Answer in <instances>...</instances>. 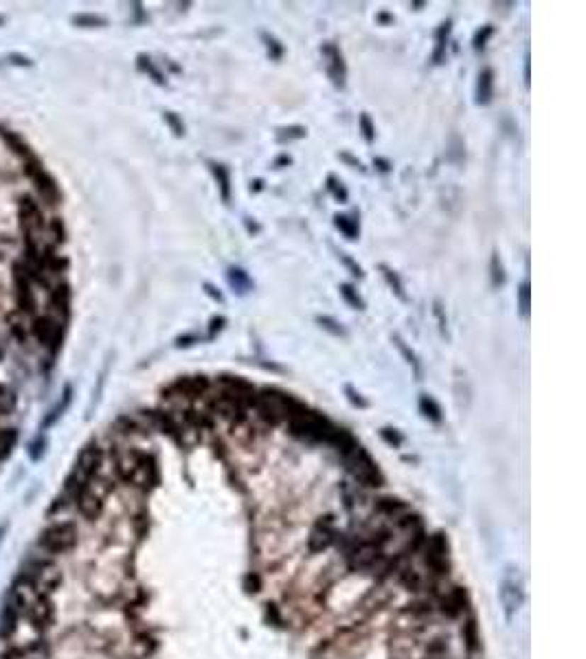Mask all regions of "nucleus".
I'll use <instances>...</instances> for the list:
<instances>
[{"label": "nucleus", "mask_w": 586, "mask_h": 659, "mask_svg": "<svg viewBox=\"0 0 586 659\" xmlns=\"http://www.w3.org/2000/svg\"><path fill=\"white\" fill-rule=\"evenodd\" d=\"M117 470L125 482L139 488H152L159 484L156 460L143 450H128L117 460Z\"/></svg>", "instance_id": "f257e3e1"}, {"label": "nucleus", "mask_w": 586, "mask_h": 659, "mask_svg": "<svg viewBox=\"0 0 586 659\" xmlns=\"http://www.w3.org/2000/svg\"><path fill=\"white\" fill-rule=\"evenodd\" d=\"M288 428H290L292 436L303 440V442H310V444L325 442V444H329L334 431H336V424L327 416L314 411V409L308 406L303 414L288 420Z\"/></svg>", "instance_id": "f03ea898"}, {"label": "nucleus", "mask_w": 586, "mask_h": 659, "mask_svg": "<svg viewBox=\"0 0 586 659\" xmlns=\"http://www.w3.org/2000/svg\"><path fill=\"white\" fill-rule=\"evenodd\" d=\"M341 458L345 460L347 470L356 477V480H358L360 484L371 486V488L385 484V477H382L378 464L371 460V455H369V453H367L363 446H360V444H356L354 448H349L347 453H343Z\"/></svg>", "instance_id": "7ed1b4c3"}, {"label": "nucleus", "mask_w": 586, "mask_h": 659, "mask_svg": "<svg viewBox=\"0 0 586 659\" xmlns=\"http://www.w3.org/2000/svg\"><path fill=\"white\" fill-rule=\"evenodd\" d=\"M101 460H103L101 448H97V446H86V448L81 450V455H79L77 464H75V472L69 477V486L73 484V488L79 492L90 480H95V477H97L99 466H101Z\"/></svg>", "instance_id": "20e7f679"}, {"label": "nucleus", "mask_w": 586, "mask_h": 659, "mask_svg": "<svg viewBox=\"0 0 586 659\" xmlns=\"http://www.w3.org/2000/svg\"><path fill=\"white\" fill-rule=\"evenodd\" d=\"M60 582H62V572L53 563H38L33 567V572H29L27 576V585L33 592V596H49L60 587Z\"/></svg>", "instance_id": "39448f33"}, {"label": "nucleus", "mask_w": 586, "mask_h": 659, "mask_svg": "<svg viewBox=\"0 0 586 659\" xmlns=\"http://www.w3.org/2000/svg\"><path fill=\"white\" fill-rule=\"evenodd\" d=\"M209 392H211V380L205 374H198V376H180L163 392V396L165 398L178 396V398H187V400H200Z\"/></svg>", "instance_id": "423d86ee"}, {"label": "nucleus", "mask_w": 586, "mask_h": 659, "mask_svg": "<svg viewBox=\"0 0 586 659\" xmlns=\"http://www.w3.org/2000/svg\"><path fill=\"white\" fill-rule=\"evenodd\" d=\"M40 543L49 554L69 552V550L75 548V543H77V528L73 524H57L42 534Z\"/></svg>", "instance_id": "0eeeda50"}, {"label": "nucleus", "mask_w": 586, "mask_h": 659, "mask_svg": "<svg viewBox=\"0 0 586 659\" xmlns=\"http://www.w3.org/2000/svg\"><path fill=\"white\" fill-rule=\"evenodd\" d=\"M77 510L90 521L97 519L103 512V492H99L93 482H88L77 492Z\"/></svg>", "instance_id": "6e6552de"}, {"label": "nucleus", "mask_w": 586, "mask_h": 659, "mask_svg": "<svg viewBox=\"0 0 586 659\" xmlns=\"http://www.w3.org/2000/svg\"><path fill=\"white\" fill-rule=\"evenodd\" d=\"M321 53L327 57V73L334 82L336 88H343L345 86V77H347V68H345V60H343V53L338 51L336 44L327 42L321 47Z\"/></svg>", "instance_id": "1a4fd4ad"}, {"label": "nucleus", "mask_w": 586, "mask_h": 659, "mask_svg": "<svg viewBox=\"0 0 586 659\" xmlns=\"http://www.w3.org/2000/svg\"><path fill=\"white\" fill-rule=\"evenodd\" d=\"M53 618H55V609H53L49 596H35L29 604L31 624L38 626V628H47V626H51Z\"/></svg>", "instance_id": "9d476101"}, {"label": "nucleus", "mask_w": 586, "mask_h": 659, "mask_svg": "<svg viewBox=\"0 0 586 659\" xmlns=\"http://www.w3.org/2000/svg\"><path fill=\"white\" fill-rule=\"evenodd\" d=\"M448 560V543L441 534H435L426 545V563L435 574H444V567Z\"/></svg>", "instance_id": "9b49d317"}, {"label": "nucleus", "mask_w": 586, "mask_h": 659, "mask_svg": "<svg viewBox=\"0 0 586 659\" xmlns=\"http://www.w3.org/2000/svg\"><path fill=\"white\" fill-rule=\"evenodd\" d=\"M29 174H31V178L35 180L38 192L42 194V198L49 200L51 204H55V200H57V187H55V183H53V178H51L47 172H44L38 163H35V165L29 163Z\"/></svg>", "instance_id": "f8f14e48"}, {"label": "nucleus", "mask_w": 586, "mask_h": 659, "mask_svg": "<svg viewBox=\"0 0 586 659\" xmlns=\"http://www.w3.org/2000/svg\"><path fill=\"white\" fill-rule=\"evenodd\" d=\"M55 330H57V326H55L53 319H49V316H40V319L33 323V332H35V336H38V340H40L42 345L57 343L60 334H55Z\"/></svg>", "instance_id": "ddd939ff"}, {"label": "nucleus", "mask_w": 586, "mask_h": 659, "mask_svg": "<svg viewBox=\"0 0 586 659\" xmlns=\"http://www.w3.org/2000/svg\"><path fill=\"white\" fill-rule=\"evenodd\" d=\"M492 93H494V71L485 66L481 68L479 79H477V104L488 106L492 101Z\"/></svg>", "instance_id": "4468645a"}, {"label": "nucleus", "mask_w": 586, "mask_h": 659, "mask_svg": "<svg viewBox=\"0 0 586 659\" xmlns=\"http://www.w3.org/2000/svg\"><path fill=\"white\" fill-rule=\"evenodd\" d=\"M20 218H22V229H25L29 236L42 226L40 211L35 209V204L29 198H25V200H22V204H20Z\"/></svg>", "instance_id": "2eb2a0df"}, {"label": "nucleus", "mask_w": 586, "mask_h": 659, "mask_svg": "<svg viewBox=\"0 0 586 659\" xmlns=\"http://www.w3.org/2000/svg\"><path fill=\"white\" fill-rule=\"evenodd\" d=\"M227 279H229V286L237 292V294H246L253 290V279L249 277V272L244 268H237V266H231L227 270Z\"/></svg>", "instance_id": "dca6fc26"}, {"label": "nucleus", "mask_w": 586, "mask_h": 659, "mask_svg": "<svg viewBox=\"0 0 586 659\" xmlns=\"http://www.w3.org/2000/svg\"><path fill=\"white\" fill-rule=\"evenodd\" d=\"M209 167H211V174L215 176V183L220 187V196L224 202L231 200V174H229V167L222 165V163H213L209 161Z\"/></svg>", "instance_id": "f3484780"}, {"label": "nucleus", "mask_w": 586, "mask_h": 659, "mask_svg": "<svg viewBox=\"0 0 586 659\" xmlns=\"http://www.w3.org/2000/svg\"><path fill=\"white\" fill-rule=\"evenodd\" d=\"M20 602L16 600H9L7 604H5V609H3V616H0V633L5 635V638H9V635L16 631V624H18V616H20V607H18Z\"/></svg>", "instance_id": "a211bd4d"}, {"label": "nucleus", "mask_w": 586, "mask_h": 659, "mask_svg": "<svg viewBox=\"0 0 586 659\" xmlns=\"http://www.w3.org/2000/svg\"><path fill=\"white\" fill-rule=\"evenodd\" d=\"M16 288H18V301L25 310H31V290H29V277L27 270L22 266H16Z\"/></svg>", "instance_id": "6ab92c4d"}, {"label": "nucleus", "mask_w": 586, "mask_h": 659, "mask_svg": "<svg viewBox=\"0 0 586 659\" xmlns=\"http://www.w3.org/2000/svg\"><path fill=\"white\" fill-rule=\"evenodd\" d=\"M463 602H466V594L461 592V589H453L444 600H441V611L444 613H448L450 618H457L459 613L463 611Z\"/></svg>", "instance_id": "aec40b11"}, {"label": "nucleus", "mask_w": 586, "mask_h": 659, "mask_svg": "<svg viewBox=\"0 0 586 659\" xmlns=\"http://www.w3.org/2000/svg\"><path fill=\"white\" fill-rule=\"evenodd\" d=\"M334 224H336V229L341 231L347 240H358L360 229H358V222H356L354 218L343 216V214H336V216H334Z\"/></svg>", "instance_id": "412c9836"}, {"label": "nucleus", "mask_w": 586, "mask_h": 659, "mask_svg": "<svg viewBox=\"0 0 586 659\" xmlns=\"http://www.w3.org/2000/svg\"><path fill=\"white\" fill-rule=\"evenodd\" d=\"M450 25H453V22L446 20L444 25L437 29V47H435V53H433V62L435 64L444 62V53H446V47H448L446 42H448V35H450Z\"/></svg>", "instance_id": "4be33fe9"}, {"label": "nucleus", "mask_w": 586, "mask_h": 659, "mask_svg": "<svg viewBox=\"0 0 586 659\" xmlns=\"http://www.w3.org/2000/svg\"><path fill=\"white\" fill-rule=\"evenodd\" d=\"M380 270H382V275H385V279H387V284L393 288V292L398 294V299H402V301H407V292H404V284H402V279H400V275L393 270V268H389L387 264H382L380 266Z\"/></svg>", "instance_id": "5701e85b"}, {"label": "nucleus", "mask_w": 586, "mask_h": 659, "mask_svg": "<svg viewBox=\"0 0 586 659\" xmlns=\"http://www.w3.org/2000/svg\"><path fill=\"white\" fill-rule=\"evenodd\" d=\"M393 343H395V348L400 350V354H402L404 358H407V362H409V365H411V367L415 370V376H417V378L422 380V365H419V360H417L415 352H413V350H409V345L404 343V340H402V338H400L398 334L393 336Z\"/></svg>", "instance_id": "b1692460"}, {"label": "nucleus", "mask_w": 586, "mask_h": 659, "mask_svg": "<svg viewBox=\"0 0 586 659\" xmlns=\"http://www.w3.org/2000/svg\"><path fill=\"white\" fill-rule=\"evenodd\" d=\"M419 411L428 418V420H433V422H441V406L431 398V396H422L419 398Z\"/></svg>", "instance_id": "393cba45"}, {"label": "nucleus", "mask_w": 586, "mask_h": 659, "mask_svg": "<svg viewBox=\"0 0 586 659\" xmlns=\"http://www.w3.org/2000/svg\"><path fill=\"white\" fill-rule=\"evenodd\" d=\"M308 134V130L303 126H288V128H279L277 130V141L286 143V141H299Z\"/></svg>", "instance_id": "a878e982"}, {"label": "nucleus", "mask_w": 586, "mask_h": 659, "mask_svg": "<svg viewBox=\"0 0 586 659\" xmlns=\"http://www.w3.org/2000/svg\"><path fill=\"white\" fill-rule=\"evenodd\" d=\"M341 297L354 308V310H365V301H363V297L358 294V290L351 286V284H343L341 286Z\"/></svg>", "instance_id": "bb28decb"}, {"label": "nucleus", "mask_w": 586, "mask_h": 659, "mask_svg": "<svg viewBox=\"0 0 586 659\" xmlns=\"http://www.w3.org/2000/svg\"><path fill=\"white\" fill-rule=\"evenodd\" d=\"M404 506L400 499H393V497H387V499H380L378 502V510L380 512H385V514H389V516H393V514H400V512H404Z\"/></svg>", "instance_id": "cd10ccee"}, {"label": "nucleus", "mask_w": 586, "mask_h": 659, "mask_svg": "<svg viewBox=\"0 0 586 659\" xmlns=\"http://www.w3.org/2000/svg\"><path fill=\"white\" fill-rule=\"evenodd\" d=\"M490 270H492V284L497 286V288H499V286H503V284H505V268H503V264H501L499 253H494V255H492Z\"/></svg>", "instance_id": "c85d7f7f"}, {"label": "nucleus", "mask_w": 586, "mask_h": 659, "mask_svg": "<svg viewBox=\"0 0 586 659\" xmlns=\"http://www.w3.org/2000/svg\"><path fill=\"white\" fill-rule=\"evenodd\" d=\"M13 406H16L13 392L7 387V384H0V414H11Z\"/></svg>", "instance_id": "c756f323"}, {"label": "nucleus", "mask_w": 586, "mask_h": 659, "mask_svg": "<svg viewBox=\"0 0 586 659\" xmlns=\"http://www.w3.org/2000/svg\"><path fill=\"white\" fill-rule=\"evenodd\" d=\"M327 189H329V194H332L338 202H347V200H349V194H347L345 185H343L336 176H329V178H327Z\"/></svg>", "instance_id": "7c9ffc66"}, {"label": "nucleus", "mask_w": 586, "mask_h": 659, "mask_svg": "<svg viewBox=\"0 0 586 659\" xmlns=\"http://www.w3.org/2000/svg\"><path fill=\"white\" fill-rule=\"evenodd\" d=\"M317 323L323 328V330H327L329 334H334V336H347V332H345V328L338 323L336 319H332V316H317Z\"/></svg>", "instance_id": "2f4dec72"}, {"label": "nucleus", "mask_w": 586, "mask_h": 659, "mask_svg": "<svg viewBox=\"0 0 586 659\" xmlns=\"http://www.w3.org/2000/svg\"><path fill=\"white\" fill-rule=\"evenodd\" d=\"M261 40H264V44H266L270 60H281V57H283V47L279 44L277 38H273L270 33H261Z\"/></svg>", "instance_id": "473e14b6"}, {"label": "nucleus", "mask_w": 586, "mask_h": 659, "mask_svg": "<svg viewBox=\"0 0 586 659\" xmlns=\"http://www.w3.org/2000/svg\"><path fill=\"white\" fill-rule=\"evenodd\" d=\"M13 444H16V431L13 428L0 431V458H7L13 448Z\"/></svg>", "instance_id": "72a5a7b5"}, {"label": "nucleus", "mask_w": 586, "mask_h": 659, "mask_svg": "<svg viewBox=\"0 0 586 659\" xmlns=\"http://www.w3.org/2000/svg\"><path fill=\"white\" fill-rule=\"evenodd\" d=\"M531 299V290H529V282H523L518 286V308H521V314L527 316L529 314V301Z\"/></svg>", "instance_id": "f704fd0d"}, {"label": "nucleus", "mask_w": 586, "mask_h": 659, "mask_svg": "<svg viewBox=\"0 0 586 659\" xmlns=\"http://www.w3.org/2000/svg\"><path fill=\"white\" fill-rule=\"evenodd\" d=\"M139 68H141V71H145V73H150V75H152V79H154L156 84H165L163 73H161L159 68H156V66L152 64V60H150V57L139 55Z\"/></svg>", "instance_id": "c9c22d12"}, {"label": "nucleus", "mask_w": 586, "mask_h": 659, "mask_svg": "<svg viewBox=\"0 0 586 659\" xmlns=\"http://www.w3.org/2000/svg\"><path fill=\"white\" fill-rule=\"evenodd\" d=\"M492 33H494V27H492V25L481 27V29L475 33V38H472V49H475V51L485 49V44H488V40L492 38Z\"/></svg>", "instance_id": "e433bc0d"}, {"label": "nucleus", "mask_w": 586, "mask_h": 659, "mask_svg": "<svg viewBox=\"0 0 586 659\" xmlns=\"http://www.w3.org/2000/svg\"><path fill=\"white\" fill-rule=\"evenodd\" d=\"M358 123H360V130H363L365 141L371 143V141L376 139V128H373V123H371V119H369L367 112H363V115H360V121H358Z\"/></svg>", "instance_id": "4c0bfd02"}, {"label": "nucleus", "mask_w": 586, "mask_h": 659, "mask_svg": "<svg viewBox=\"0 0 586 659\" xmlns=\"http://www.w3.org/2000/svg\"><path fill=\"white\" fill-rule=\"evenodd\" d=\"M463 633H466V640H468V648L470 650H475L477 648V642H479V635H477V624L475 622H468L466 626H463Z\"/></svg>", "instance_id": "58836bf2"}, {"label": "nucleus", "mask_w": 586, "mask_h": 659, "mask_svg": "<svg viewBox=\"0 0 586 659\" xmlns=\"http://www.w3.org/2000/svg\"><path fill=\"white\" fill-rule=\"evenodd\" d=\"M163 117H165V121L169 123V128H171V132L176 134V136H183L185 134V123L180 121L174 112H163Z\"/></svg>", "instance_id": "ea45409f"}, {"label": "nucleus", "mask_w": 586, "mask_h": 659, "mask_svg": "<svg viewBox=\"0 0 586 659\" xmlns=\"http://www.w3.org/2000/svg\"><path fill=\"white\" fill-rule=\"evenodd\" d=\"M75 25L103 27V25H106V18H101V16H75Z\"/></svg>", "instance_id": "a19ab883"}, {"label": "nucleus", "mask_w": 586, "mask_h": 659, "mask_svg": "<svg viewBox=\"0 0 586 659\" xmlns=\"http://www.w3.org/2000/svg\"><path fill=\"white\" fill-rule=\"evenodd\" d=\"M380 436L385 438V442H389V444H391V446H395V448L402 444V436L398 433L395 428H382V431H380Z\"/></svg>", "instance_id": "79ce46f5"}, {"label": "nucleus", "mask_w": 586, "mask_h": 659, "mask_svg": "<svg viewBox=\"0 0 586 659\" xmlns=\"http://www.w3.org/2000/svg\"><path fill=\"white\" fill-rule=\"evenodd\" d=\"M338 257H341V262H343V264L351 270V275H354V277H358V279L363 277V268H360V266H358V264H356L349 255H345V253H338Z\"/></svg>", "instance_id": "37998d69"}, {"label": "nucleus", "mask_w": 586, "mask_h": 659, "mask_svg": "<svg viewBox=\"0 0 586 659\" xmlns=\"http://www.w3.org/2000/svg\"><path fill=\"white\" fill-rule=\"evenodd\" d=\"M345 394H347V398L351 400V404H356V406H363V409H365V406L369 404L363 396H360V394L351 387V384H345Z\"/></svg>", "instance_id": "c03bdc74"}, {"label": "nucleus", "mask_w": 586, "mask_h": 659, "mask_svg": "<svg viewBox=\"0 0 586 659\" xmlns=\"http://www.w3.org/2000/svg\"><path fill=\"white\" fill-rule=\"evenodd\" d=\"M200 340H202V336H198V334H185V336L176 338V348H189V345L200 343Z\"/></svg>", "instance_id": "a18cd8bd"}, {"label": "nucleus", "mask_w": 586, "mask_h": 659, "mask_svg": "<svg viewBox=\"0 0 586 659\" xmlns=\"http://www.w3.org/2000/svg\"><path fill=\"white\" fill-rule=\"evenodd\" d=\"M224 323H227V319H224V316H213L211 326H209V336H207V338H213V336L224 328Z\"/></svg>", "instance_id": "49530a36"}, {"label": "nucleus", "mask_w": 586, "mask_h": 659, "mask_svg": "<svg viewBox=\"0 0 586 659\" xmlns=\"http://www.w3.org/2000/svg\"><path fill=\"white\" fill-rule=\"evenodd\" d=\"M202 288H205V292L209 294V297H211L213 301H218V304H224V294H222V292H220V290H218V288H215L213 284H209V282H207V284L202 286Z\"/></svg>", "instance_id": "de8ad7c7"}, {"label": "nucleus", "mask_w": 586, "mask_h": 659, "mask_svg": "<svg viewBox=\"0 0 586 659\" xmlns=\"http://www.w3.org/2000/svg\"><path fill=\"white\" fill-rule=\"evenodd\" d=\"M373 165H376L380 172H389V170H391V163L385 161V158H373Z\"/></svg>", "instance_id": "09e8293b"}, {"label": "nucleus", "mask_w": 586, "mask_h": 659, "mask_svg": "<svg viewBox=\"0 0 586 659\" xmlns=\"http://www.w3.org/2000/svg\"><path fill=\"white\" fill-rule=\"evenodd\" d=\"M338 156H341L343 161H347V163H349L351 167H358V170H363V163H360V161H356L354 156H349V154H345V152H343V154H338Z\"/></svg>", "instance_id": "8fccbe9b"}, {"label": "nucleus", "mask_w": 586, "mask_h": 659, "mask_svg": "<svg viewBox=\"0 0 586 659\" xmlns=\"http://www.w3.org/2000/svg\"><path fill=\"white\" fill-rule=\"evenodd\" d=\"M290 163H292V158H290L288 154H281V156L277 158V161H275V167L279 170V167H283V165H290Z\"/></svg>", "instance_id": "3c124183"}, {"label": "nucleus", "mask_w": 586, "mask_h": 659, "mask_svg": "<svg viewBox=\"0 0 586 659\" xmlns=\"http://www.w3.org/2000/svg\"><path fill=\"white\" fill-rule=\"evenodd\" d=\"M244 224H246V229H249L251 233H259V224L251 222V218H244Z\"/></svg>", "instance_id": "603ef678"}, {"label": "nucleus", "mask_w": 586, "mask_h": 659, "mask_svg": "<svg viewBox=\"0 0 586 659\" xmlns=\"http://www.w3.org/2000/svg\"><path fill=\"white\" fill-rule=\"evenodd\" d=\"M529 79H531V71H529V53L525 55V84L529 86Z\"/></svg>", "instance_id": "864d4df0"}, {"label": "nucleus", "mask_w": 586, "mask_h": 659, "mask_svg": "<svg viewBox=\"0 0 586 659\" xmlns=\"http://www.w3.org/2000/svg\"><path fill=\"white\" fill-rule=\"evenodd\" d=\"M5 338H7V336H5L3 332H0V358H3V352H5Z\"/></svg>", "instance_id": "5fc2aeb1"}, {"label": "nucleus", "mask_w": 586, "mask_h": 659, "mask_svg": "<svg viewBox=\"0 0 586 659\" xmlns=\"http://www.w3.org/2000/svg\"><path fill=\"white\" fill-rule=\"evenodd\" d=\"M378 20H380V22H393V18H391V16H387V13H380V16H378Z\"/></svg>", "instance_id": "6e6d98bb"}, {"label": "nucleus", "mask_w": 586, "mask_h": 659, "mask_svg": "<svg viewBox=\"0 0 586 659\" xmlns=\"http://www.w3.org/2000/svg\"><path fill=\"white\" fill-rule=\"evenodd\" d=\"M261 187H264V183H261V180H255V183L251 185V189H255V192H259Z\"/></svg>", "instance_id": "4d7b16f0"}, {"label": "nucleus", "mask_w": 586, "mask_h": 659, "mask_svg": "<svg viewBox=\"0 0 586 659\" xmlns=\"http://www.w3.org/2000/svg\"><path fill=\"white\" fill-rule=\"evenodd\" d=\"M0 25H3V18H0Z\"/></svg>", "instance_id": "13d9d810"}]
</instances>
